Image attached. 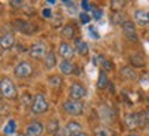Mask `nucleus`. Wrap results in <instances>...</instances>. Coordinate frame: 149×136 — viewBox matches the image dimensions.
<instances>
[{
  "instance_id": "14",
  "label": "nucleus",
  "mask_w": 149,
  "mask_h": 136,
  "mask_svg": "<svg viewBox=\"0 0 149 136\" xmlns=\"http://www.w3.org/2000/svg\"><path fill=\"white\" fill-rule=\"evenodd\" d=\"M75 50H77V52L79 55L85 56V55H88V52H89V47H88V44H86L82 39H77V40H75Z\"/></svg>"
},
{
  "instance_id": "26",
  "label": "nucleus",
  "mask_w": 149,
  "mask_h": 136,
  "mask_svg": "<svg viewBox=\"0 0 149 136\" xmlns=\"http://www.w3.org/2000/svg\"><path fill=\"white\" fill-rule=\"evenodd\" d=\"M92 13H93V18L97 19V21H99V19H101V17H103V11H101L100 8H95Z\"/></svg>"
},
{
  "instance_id": "3",
  "label": "nucleus",
  "mask_w": 149,
  "mask_h": 136,
  "mask_svg": "<svg viewBox=\"0 0 149 136\" xmlns=\"http://www.w3.org/2000/svg\"><path fill=\"white\" fill-rule=\"evenodd\" d=\"M48 102H47L45 96L42 94H37L34 98H33V102H32V111L33 114H42L45 113L48 110Z\"/></svg>"
},
{
  "instance_id": "23",
  "label": "nucleus",
  "mask_w": 149,
  "mask_h": 136,
  "mask_svg": "<svg viewBox=\"0 0 149 136\" xmlns=\"http://www.w3.org/2000/svg\"><path fill=\"white\" fill-rule=\"evenodd\" d=\"M78 17H79V21H81V23L82 25H88V23L91 22V15H89V14L88 13H84V11H82V13H79V15H78Z\"/></svg>"
},
{
  "instance_id": "29",
  "label": "nucleus",
  "mask_w": 149,
  "mask_h": 136,
  "mask_svg": "<svg viewBox=\"0 0 149 136\" xmlns=\"http://www.w3.org/2000/svg\"><path fill=\"white\" fill-rule=\"evenodd\" d=\"M96 135L97 136H107V131H105V129H97Z\"/></svg>"
},
{
  "instance_id": "24",
  "label": "nucleus",
  "mask_w": 149,
  "mask_h": 136,
  "mask_svg": "<svg viewBox=\"0 0 149 136\" xmlns=\"http://www.w3.org/2000/svg\"><path fill=\"white\" fill-rule=\"evenodd\" d=\"M123 6H125L123 1H112V3H111V8H112L115 13H119Z\"/></svg>"
},
{
  "instance_id": "28",
  "label": "nucleus",
  "mask_w": 149,
  "mask_h": 136,
  "mask_svg": "<svg viewBox=\"0 0 149 136\" xmlns=\"http://www.w3.org/2000/svg\"><path fill=\"white\" fill-rule=\"evenodd\" d=\"M81 6H82V8H84V13H86V11H89V8H91V4H89L88 1H82Z\"/></svg>"
},
{
  "instance_id": "22",
  "label": "nucleus",
  "mask_w": 149,
  "mask_h": 136,
  "mask_svg": "<svg viewBox=\"0 0 149 136\" xmlns=\"http://www.w3.org/2000/svg\"><path fill=\"white\" fill-rule=\"evenodd\" d=\"M88 32H89V36H91L92 39H95V40H99V39H100L99 30H97V27L93 26V25H89V27H88Z\"/></svg>"
},
{
  "instance_id": "5",
  "label": "nucleus",
  "mask_w": 149,
  "mask_h": 136,
  "mask_svg": "<svg viewBox=\"0 0 149 136\" xmlns=\"http://www.w3.org/2000/svg\"><path fill=\"white\" fill-rule=\"evenodd\" d=\"M30 56L33 59H37V61H40V59L45 58L47 56V45L44 43H34V44L30 47Z\"/></svg>"
},
{
  "instance_id": "6",
  "label": "nucleus",
  "mask_w": 149,
  "mask_h": 136,
  "mask_svg": "<svg viewBox=\"0 0 149 136\" xmlns=\"http://www.w3.org/2000/svg\"><path fill=\"white\" fill-rule=\"evenodd\" d=\"M70 96L74 100L82 99L86 96V88L81 82H74V84H71V88H70Z\"/></svg>"
},
{
  "instance_id": "31",
  "label": "nucleus",
  "mask_w": 149,
  "mask_h": 136,
  "mask_svg": "<svg viewBox=\"0 0 149 136\" xmlns=\"http://www.w3.org/2000/svg\"><path fill=\"white\" fill-rule=\"evenodd\" d=\"M127 136H138L137 133H130V135H127Z\"/></svg>"
},
{
  "instance_id": "19",
  "label": "nucleus",
  "mask_w": 149,
  "mask_h": 136,
  "mask_svg": "<svg viewBox=\"0 0 149 136\" xmlns=\"http://www.w3.org/2000/svg\"><path fill=\"white\" fill-rule=\"evenodd\" d=\"M120 73H122L123 77L130 78V80H136V78H137V74L133 72V69L129 68V66H127V68H123L122 70H120Z\"/></svg>"
},
{
  "instance_id": "25",
  "label": "nucleus",
  "mask_w": 149,
  "mask_h": 136,
  "mask_svg": "<svg viewBox=\"0 0 149 136\" xmlns=\"http://www.w3.org/2000/svg\"><path fill=\"white\" fill-rule=\"evenodd\" d=\"M49 82L54 87H59L60 84H62V80H60V77H59V76H52V77L49 78Z\"/></svg>"
},
{
  "instance_id": "12",
  "label": "nucleus",
  "mask_w": 149,
  "mask_h": 136,
  "mask_svg": "<svg viewBox=\"0 0 149 136\" xmlns=\"http://www.w3.org/2000/svg\"><path fill=\"white\" fill-rule=\"evenodd\" d=\"M15 44V37H14L13 33H6L0 37V47L3 50H10L13 48V45Z\"/></svg>"
},
{
  "instance_id": "16",
  "label": "nucleus",
  "mask_w": 149,
  "mask_h": 136,
  "mask_svg": "<svg viewBox=\"0 0 149 136\" xmlns=\"http://www.w3.org/2000/svg\"><path fill=\"white\" fill-rule=\"evenodd\" d=\"M130 62L136 68H144L145 66V59L141 54H133L130 56Z\"/></svg>"
},
{
  "instance_id": "21",
  "label": "nucleus",
  "mask_w": 149,
  "mask_h": 136,
  "mask_svg": "<svg viewBox=\"0 0 149 136\" xmlns=\"http://www.w3.org/2000/svg\"><path fill=\"white\" fill-rule=\"evenodd\" d=\"M62 35H63L64 37H67V39L74 37V27H72L71 25H66V26L62 29Z\"/></svg>"
},
{
  "instance_id": "1",
  "label": "nucleus",
  "mask_w": 149,
  "mask_h": 136,
  "mask_svg": "<svg viewBox=\"0 0 149 136\" xmlns=\"http://www.w3.org/2000/svg\"><path fill=\"white\" fill-rule=\"evenodd\" d=\"M0 94L4 96L6 99L10 100L17 99L18 92H17V87L13 82V80H10L8 77H4L0 81Z\"/></svg>"
},
{
  "instance_id": "33",
  "label": "nucleus",
  "mask_w": 149,
  "mask_h": 136,
  "mask_svg": "<svg viewBox=\"0 0 149 136\" xmlns=\"http://www.w3.org/2000/svg\"><path fill=\"white\" fill-rule=\"evenodd\" d=\"M112 136H116V135H112Z\"/></svg>"
},
{
  "instance_id": "2",
  "label": "nucleus",
  "mask_w": 149,
  "mask_h": 136,
  "mask_svg": "<svg viewBox=\"0 0 149 136\" xmlns=\"http://www.w3.org/2000/svg\"><path fill=\"white\" fill-rule=\"evenodd\" d=\"M63 110L70 116H81L84 113V104L81 100H74V99H68L63 103Z\"/></svg>"
},
{
  "instance_id": "32",
  "label": "nucleus",
  "mask_w": 149,
  "mask_h": 136,
  "mask_svg": "<svg viewBox=\"0 0 149 136\" xmlns=\"http://www.w3.org/2000/svg\"><path fill=\"white\" fill-rule=\"evenodd\" d=\"M18 136H27V135H26V133H19Z\"/></svg>"
},
{
  "instance_id": "9",
  "label": "nucleus",
  "mask_w": 149,
  "mask_h": 136,
  "mask_svg": "<svg viewBox=\"0 0 149 136\" xmlns=\"http://www.w3.org/2000/svg\"><path fill=\"white\" fill-rule=\"evenodd\" d=\"M42 132H44V125L41 123H38V121H33L26 128L27 136H41Z\"/></svg>"
},
{
  "instance_id": "17",
  "label": "nucleus",
  "mask_w": 149,
  "mask_h": 136,
  "mask_svg": "<svg viewBox=\"0 0 149 136\" xmlns=\"http://www.w3.org/2000/svg\"><path fill=\"white\" fill-rule=\"evenodd\" d=\"M107 85H108V77H107L105 72H104V70H101V72L99 73V80H97V88H100V89H104V88H105Z\"/></svg>"
},
{
  "instance_id": "30",
  "label": "nucleus",
  "mask_w": 149,
  "mask_h": 136,
  "mask_svg": "<svg viewBox=\"0 0 149 136\" xmlns=\"http://www.w3.org/2000/svg\"><path fill=\"white\" fill-rule=\"evenodd\" d=\"M78 136H88V135H86V133H84V132H82V133H79V135H78Z\"/></svg>"
},
{
  "instance_id": "13",
  "label": "nucleus",
  "mask_w": 149,
  "mask_h": 136,
  "mask_svg": "<svg viewBox=\"0 0 149 136\" xmlns=\"http://www.w3.org/2000/svg\"><path fill=\"white\" fill-rule=\"evenodd\" d=\"M59 54L63 56V59L70 61L74 56V48L68 43H62V44L59 45Z\"/></svg>"
},
{
  "instance_id": "11",
  "label": "nucleus",
  "mask_w": 149,
  "mask_h": 136,
  "mask_svg": "<svg viewBox=\"0 0 149 136\" xmlns=\"http://www.w3.org/2000/svg\"><path fill=\"white\" fill-rule=\"evenodd\" d=\"M134 19L136 22L141 26H146L149 25V11H145V10H137L134 13Z\"/></svg>"
},
{
  "instance_id": "18",
  "label": "nucleus",
  "mask_w": 149,
  "mask_h": 136,
  "mask_svg": "<svg viewBox=\"0 0 149 136\" xmlns=\"http://www.w3.org/2000/svg\"><path fill=\"white\" fill-rule=\"evenodd\" d=\"M56 62H58V61H56V55H55L52 51H51V52H48V54H47V56H45V66H47V68H48V69L55 68V66H56Z\"/></svg>"
},
{
  "instance_id": "4",
  "label": "nucleus",
  "mask_w": 149,
  "mask_h": 136,
  "mask_svg": "<svg viewBox=\"0 0 149 136\" xmlns=\"http://www.w3.org/2000/svg\"><path fill=\"white\" fill-rule=\"evenodd\" d=\"M14 73H15V76L18 78H27L33 74V66L27 61H22V62H19L15 66Z\"/></svg>"
},
{
  "instance_id": "34",
  "label": "nucleus",
  "mask_w": 149,
  "mask_h": 136,
  "mask_svg": "<svg viewBox=\"0 0 149 136\" xmlns=\"http://www.w3.org/2000/svg\"><path fill=\"white\" fill-rule=\"evenodd\" d=\"M148 136H149V133H148Z\"/></svg>"
},
{
  "instance_id": "10",
  "label": "nucleus",
  "mask_w": 149,
  "mask_h": 136,
  "mask_svg": "<svg viewBox=\"0 0 149 136\" xmlns=\"http://www.w3.org/2000/svg\"><path fill=\"white\" fill-rule=\"evenodd\" d=\"M125 123H126L127 128L130 129H136L137 127H140L142 124V120H141V116L137 113H130L127 114L126 118H125Z\"/></svg>"
},
{
  "instance_id": "7",
  "label": "nucleus",
  "mask_w": 149,
  "mask_h": 136,
  "mask_svg": "<svg viewBox=\"0 0 149 136\" xmlns=\"http://www.w3.org/2000/svg\"><path fill=\"white\" fill-rule=\"evenodd\" d=\"M123 33H125V36L130 41L138 40V35H137L136 26H134V23L131 22V21H125V22H123Z\"/></svg>"
},
{
  "instance_id": "8",
  "label": "nucleus",
  "mask_w": 149,
  "mask_h": 136,
  "mask_svg": "<svg viewBox=\"0 0 149 136\" xmlns=\"http://www.w3.org/2000/svg\"><path fill=\"white\" fill-rule=\"evenodd\" d=\"M79 133H82V127L77 121H70L64 127V135L66 136H78Z\"/></svg>"
},
{
  "instance_id": "15",
  "label": "nucleus",
  "mask_w": 149,
  "mask_h": 136,
  "mask_svg": "<svg viewBox=\"0 0 149 136\" xmlns=\"http://www.w3.org/2000/svg\"><path fill=\"white\" fill-rule=\"evenodd\" d=\"M59 68H60V72L63 73V74H71L74 72V65L71 63V61H66L63 59L60 65H59Z\"/></svg>"
},
{
  "instance_id": "27",
  "label": "nucleus",
  "mask_w": 149,
  "mask_h": 136,
  "mask_svg": "<svg viewBox=\"0 0 149 136\" xmlns=\"http://www.w3.org/2000/svg\"><path fill=\"white\" fill-rule=\"evenodd\" d=\"M42 15H44L45 18H51V17H52V10L51 8H44L42 10Z\"/></svg>"
},
{
  "instance_id": "20",
  "label": "nucleus",
  "mask_w": 149,
  "mask_h": 136,
  "mask_svg": "<svg viewBox=\"0 0 149 136\" xmlns=\"http://www.w3.org/2000/svg\"><path fill=\"white\" fill-rule=\"evenodd\" d=\"M15 129H17L15 121H14V120H10L8 123H7V125L4 127V133L6 135H13L14 132H15Z\"/></svg>"
}]
</instances>
